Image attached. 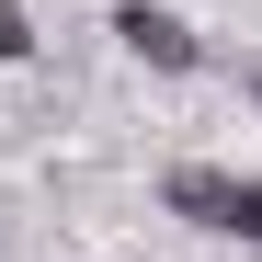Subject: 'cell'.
Instances as JSON below:
<instances>
[{
  "mask_svg": "<svg viewBox=\"0 0 262 262\" xmlns=\"http://www.w3.org/2000/svg\"><path fill=\"white\" fill-rule=\"evenodd\" d=\"M114 46L137 57V69H171V80L205 69V34H194L183 12H160V0H114Z\"/></svg>",
  "mask_w": 262,
  "mask_h": 262,
  "instance_id": "1",
  "label": "cell"
},
{
  "mask_svg": "<svg viewBox=\"0 0 262 262\" xmlns=\"http://www.w3.org/2000/svg\"><path fill=\"white\" fill-rule=\"evenodd\" d=\"M216 239H251V251H262V171H228V216H216Z\"/></svg>",
  "mask_w": 262,
  "mask_h": 262,
  "instance_id": "2",
  "label": "cell"
},
{
  "mask_svg": "<svg viewBox=\"0 0 262 262\" xmlns=\"http://www.w3.org/2000/svg\"><path fill=\"white\" fill-rule=\"evenodd\" d=\"M34 57V12H23V0H0V69H23Z\"/></svg>",
  "mask_w": 262,
  "mask_h": 262,
  "instance_id": "3",
  "label": "cell"
},
{
  "mask_svg": "<svg viewBox=\"0 0 262 262\" xmlns=\"http://www.w3.org/2000/svg\"><path fill=\"white\" fill-rule=\"evenodd\" d=\"M251 103H262V69H251Z\"/></svg>",
  "mask_w": 262,
  "mask_h": 262,
  "instance_id": "4",
  "label": "cell"
}]
</instances>
